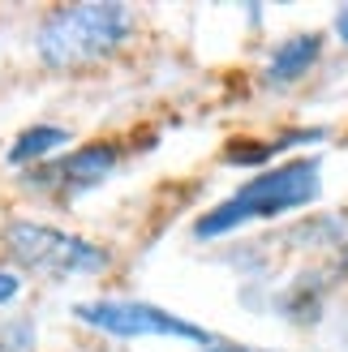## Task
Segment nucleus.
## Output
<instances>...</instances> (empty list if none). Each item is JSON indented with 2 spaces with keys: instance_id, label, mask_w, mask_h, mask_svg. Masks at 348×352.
I'll return each mask as SVG.
<instances>
[{
  "instance_id": "obj_14",
  "label": "nucleus",
  "mask_w": 348,
  "mask_h": 352,
  "mask_svg": "<svg viewBox=\"0 0 348 352\" xmlns=\"http://www.w3.org/2000/svg\"><path fill=\"white\" fill-rule=\"evenodd\" d=\"M336 271H340V275H348V241L340 245V258H336Z\"/></svg>"
},
{
  "instance_id": "obj_13",
  "label": "nucleus",
  "mask_w": 348,
  "mask_h": 352,
  "mask_svg": "<svg viewBox=\"0 0 348 352\" xmlns=\"http://www.w3.org/2000/svg\"><path fill=\"white\" fill-rule=\"evenodd\" d=\"M202 352H267V348H246V344H211Z\"/></svg>"
},
{
  "instance_id": "obj_2",
  "label": "nucleus",
  "mask_w": 348,
  "mask_h": 352,
  "mask_svg": "<svg viewBox=\"0 0 348 352\" xmlns=\"http://www.w3.org/2000/svg\"><path fill=\"white\" fill-rule=\"evenodd\" d=\"M133 34V13L112 0H82V5L52 9L34 30V52L47 69H86L108 60Z\"/></svg>"
},
{
  "instance_id": "obj_3",
  "label": "nucleus",
  "mask_w": 348,
  "mask_h": 352,
  "mask_svg": "<svg viewBox=\"0 0 348 352\" xmlns=\"http://www.w3.org/2000/svg\"><path fill=\"white\" fill-rule=\"evenodd\" d=\"M5 254L26 271H39V275H99L108 271V250L95 241H86L78 232H65V228H52V223H34V219H13L5 228Z\"/></svg>"
},
{
  "instance_id": "obj_8",
  "label": "nucleus",
  "mask_w": 348,
  "mask_h": 352,
  "mask_svg": "<svg viewBox=\"0 0 348 352\" xmlns=\"http://www.w3.org/2000/svg\"><path fill=\"white\" fill-rule=\"evenodd\" d=\"M65 142H69V129L65 125H30V129H22V133L13 138V146L5 151V164L30 168V164L47 160L52 151H61Z\"/></svg>"
},
{
  "instance_id": "obj_10",
  "label": "nucleus",
  "mask_w": 348,
  "mask_h": 352,
  "mask_svg": "<svg viewBox=\"0 0 348 352\" xmlns=\"http://www.w3.org/2000/svg\"><path fill=\"white\" fill-rule=\"evenodd\" d=\"M0 352H34V327L22 318V322H9L0 331Z\"/></svg>"
},
{
  "instance_id": "obj_12",
  "label": "nucleus",
  "mask_w": 348,
  "mask_h": 352,
  "mask_svg": "<svg viewBox=\"0 0 348 352\" xmlns=\"http://www.w3.org/2000/svg\"><path fill=\"white\" fill-rule=\"evenodd\" d=\"M331 30H336V39H340V43H348V5H344V9L336 13V22H331Z\"/></svg>"
},
{
  "instance_id": "obj_9",
  "label": "nucleus",
  "mask_w": 348,
  "mask_h": 352,
  "mask_svg": "<svg viewBox=\"0 0 348 352\" xmlns=\"http://www.w3.org/2000/svg\"><path fill=\"white\" fill-rule=\"evenodd\" d=\"M280 309L292 322H314L323 314V275H301V284H292L280 296Z\"/></svg>"
},
{
  "instance_id": "obj_11",
  "label": "nucleus",
  "mask_w": 348,
  "mask_h": 352,
  "mask_svg": "<svg viewBox=\"0 0 348 352\" xmlns=\"http://www.w3.org/2000/svg\"><path fill=\"white\" fill-rule=\"evenodd\" d=\"M17 292H22V279H17L13 271H0V305H9Z\"/></svg>"
},
{
  "instance_id": "obj_5",
  "label": "nucleus",
  "mask_w": 348,
  "mask_h": 352,
  "mask_svg": "<svg viewBox=\"0 0 348 352\" xmlns=\"http://www.w3.org/2000/svg\"><path fill=\"white\" fill-rule=\"evenodd\" d=\"M116 164H120V146L116 142H86V146H78L74 155H65L56 164H43V168L26 172V185L47 189L52 198L69 202V198H78V193H91L95 185H103L116 172Z\"/></svg>"
},
{
  "instance_id": "obj_1",
  "label": "nucleus",
  "mask_w": 348,
  "mask_h": 352,
  "mask_svg": "<svg viewBox=\"0 0 348 352\" xmlns=\"http://www.w3.org/2000/svg\"><path fill=\"white\" fill-rule=\"evenodd\" d=\"M318 198H323V160L318 155H292V160L250 176L237 193H228V198L215 202L206 215H198L194 236L198 241H219V236H228L246 223L305 210Z\"/></svg>"
},
{
  "instance_id": "obj_7",
  "label": "nucleus",
  "mask_w": 348,
  "mask_h": 352,
  "mask_svg": "<svg viewBox=\"0 0 348 352\" xmlns=\"http://www.w3.org/2000/svg\"><path fill=\"white\" fill-rule=\"evenodd\" d=\"M327 138V129H292V133H284V138H275V142H263V138H250V142H232L228 151H224V160H228L232 168H263L267 160H275L280 151H288V146H305V142H323Z\"/></svg>"
},
{
  "instance_id": "obj_4",
  "label": "nucleus",
  "mask_w": 348,
  "mask_h": 352,
  "mask_svg": "<svg viewBox=\"0 0 348 352\" xmlns=\"http://www.w3.org/2000/svg\"><path fill=\"white\" fill-rule=\"evenodd\" d=\"M74 318L112 340H185V344H202V348L219 344L206 327L181 318V314H168L151 301H129V296L82 301V305H74Z\"/></svg>"
},
{
  "instance_id": "obj_6",
  "label": "nucleus",
  "mask_w": 348,
  "mask_h": 352,
  "mask_svg": "<svg viewBox=\"0 0 348 352\" xmlns=\"http://www.w3.org/2000/svg\"><path fill=\"white\" fill-rule=\"evenodd\" d=\"M323 60V34L318 30H297L284 43H275V52L263 65V82L267 86H297L309 69Z\"/></svg>"
}]
</instances>
